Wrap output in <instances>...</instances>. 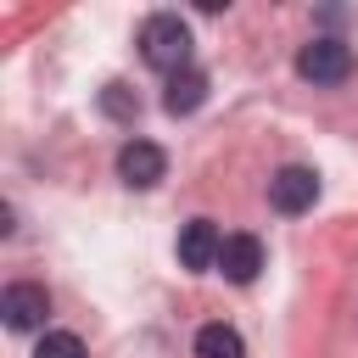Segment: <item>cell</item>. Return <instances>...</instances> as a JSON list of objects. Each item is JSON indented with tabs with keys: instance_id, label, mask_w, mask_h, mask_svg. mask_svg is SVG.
<instances>
[{
	"instance_id": "cell-1",
	"label": "cell",
	"mask_w": 358,
	"mask_h": 358,
	"mask_svg": "<svg viewBox=\"0 0 358 358\" xmlns=\"http://www.w3.org/2000/svg\"><path fill=\"white\" fill-rule=\"evenodd\" d=\"M134 45H140V62L157 67V73H168V78L190 67V22L173 17V11H151V17L140 22Z\"/></svg>"
},
{
	"instance_id": "cell-2",
	"label": "cell",
	"mask_w": 358,
	"mask_h": 358,
	"mask_svg": "<svg viewBox=\"0 0 358 358\" xmlns=\"http://www.w3.org/2000/svg\"><path fill=\"white\" fill-rule=\"evenodd\" d=\"M352 67H358V56H352V45L347 39H308L302 50H296V73L308 78V84H347L352 78Z\"/></svg>"
},
{
	"instance_id": "cell-3",
	"label": "cell",
	"mask_w": 358,
	"mask_h": 358,
	"mask_svg": "<svg viewBox=\"0 0 358 358\" xmlns=\"http://www.w3.org/2000/svg\"><path fill=\"white\" fill-rule=\"evenodd\" d=\"M313 201H319V173H313V168H302V162H285V168L268 179V207H274V213L296 218V213H308Z\"/></svg>"
},
{
	"instance_id": "cell-4",
	"label": "cell",
	"mask_w": 358,
	"mask_h": 358,
	"mask_svg": "<svg viewBox=\"0 0 358 358\" xmlns=\"http://www.w3.org/2000/svg\"><path fill=\"white\" fill-rule=\"evenodd\" d=\"M162 173H168V151H162V145H151V140H129V145L117 151V179H123L129 190H151Z\"/></svg>"
},
{
	"instance_id": "cell-5",
	"label": "cell",
	"mask_w": 358,
	"mask_h": 358,
	"mask_svg": "<svg viewBox=\"0 0 358 358\" xmlns=\"http://www.w3.org/2000/svg\"><path fill=\"white\" fill-rule=\"evenodd\" d=\"M0 313H6L11 330H34V324H45V313H50V291L34 285V280H17V285L0 291Z\"/></svg>"
},
{
	"instance_id": "cell-6",
	"label": "cell",
	"mask_w": 358,
	"mask_h": 358,
	"mask_svg": "<svg viewBox=\"0 0 358 358\" xmlns=\"http://www.w3.org/2000/svg\"><path fill=\"white\" fill-rule=\"evenodd\" d=\"M218 252H224V235L213 229V218H190V224L179 229V263H185L190 274L218 268Z\"/></svg>"
},
{
	"instance_id": "cell-7",
	"label": "cell",
	"mask_w": 358,
	"mask_h": 358,
	"mask_svg": "<svg viewBox=\"0 0 358 358\" xmlns=\"http://www.w3.org/2000/svg\"><path fill=\"white\" fill-rule=\"evenodd\" d=\"M218 268H224V280H235V285H252V280L263 274V241H257V235H224Z\"/></svg>"
},
{
	"instance_id": "cell-8",
	"label": "cell",
	"mask_w": 358,
	"mask_h": 358,
	"mask_svg": "<svg viewBox=\"0 0 358 358\" xmlns=\"http://www.w3.org/2000/svg\"><path fill=\"white\" fill-rule=\"evenodd\" d=\"M201 101H207V73H201V67L173 73V78H168V90H162V106H168L173 117H190Z\"/></svg>"
},
{
	"instance_id": "cell-9",
	"label": "cell",
	"mask_w": 358,
	"mask_h": 358,
	"mask_svg": "<svg viewBox=\"0 0 358 358\" xmlns=\"http://www.w3.org/2000/svg\"><path fill=\"white\" fill-rule=\"evenodd\" d=\"M196 358H246V347L229 324H201L196 330Z\"/></svg>"
},
{
	"instance_id": "cell-10",
	"label": "cell",
	"mask_w": 358,
	"mask_h": 358,
	"mask_svg": "<svg viewBox=\"0 0 358 358\" xmlns=\"http://www.w3.org/2000/svg\"><path fill=\"white\" fill-rule=\"evenodd\" d=\"M101 112L117 117V123H134V117H140V101H134L129 84H106V90H101Z\"/></svg>"
},
{
	"instance_id": "cell-11",
	"label": "cell",
	"mask_w": 358,
	"mask_h": 358,
	"mask_svg": "<svg viewBox=\"0 0 358 358\" xmlns=\"http://www.w3.org/2000/svg\"><path fill=\"white\" fill-rule=\"evenodd\" d=\"M34 358H90V352H84V341L73 330H45V341L34 347Z\"/></svg>"
}]
</instances>
